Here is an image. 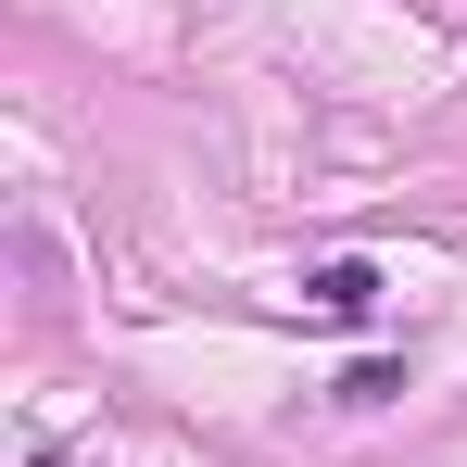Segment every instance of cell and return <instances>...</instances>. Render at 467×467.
Returning <instances> with one entry per match:
<instances>
[{"label": "cell", "instance_id": "2", "mask_svg": "<svg viewBox=\"0 0 467 467\" xmlns=\"http://www.w3.org/2000/svg\"><path fill=\"white\" fill-rule=\"evenodd\" d=\"M391 391H404V354H354L341 367V404H391Z\"/></svg>", "mask_w": 467, "mask_h": 467}, {"label": "cell", "instance_id": "1", "mask_svg": "<svg viewBox=\"0 0 467 467\" xmlns=\"http://www.w3.org/2000/svg\"><path fill=\"white\" fill-rule=\"evenodd\" d=\"M304 291H316V316H367V304H379V265H367V253H341V265H316Z\"/></svg>", "mask_w": 467, "mask_h": 467}]
</instances>
